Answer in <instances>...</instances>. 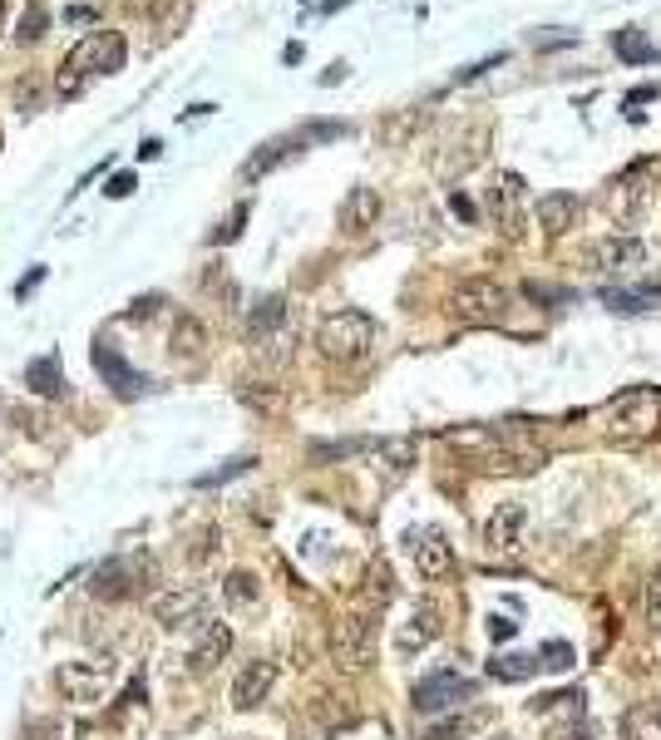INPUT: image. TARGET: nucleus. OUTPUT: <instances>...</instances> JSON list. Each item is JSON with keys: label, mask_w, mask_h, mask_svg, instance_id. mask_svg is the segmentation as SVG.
<instances>
[{"label": "nucleus", "mask_w": 661, "mask_h": 740, "mask_svg": "<svg viewBox=\"0 0 661 740\" xmlns=\"http://www.w3.org/2000/svg\"><path fill=\"white\" fill-rule=\"evenodd\" d=\"M0 25H5V0H0Z\"/></svg>", "instance_id": "3c124183"}, {"label": "nucleus", "mask_w": 661, "mask_h": 740, "mask_svg": "<svg viewBox=\"0 0 661 740\" xmlns=\"http://www.w3.org/2000/svg\"><path fill=\"white\" fill-rule=\"evenodd\" d=\"M237 395H242V405H252V410H266V414L282 410V385H272V380H257V385L247 380Z\"/></svg>", "instance_id": "72a5a7b5"}, {"label": "nucleus", "mask_w": 661, "mask_h": 740, "mask_svg": "<svg viewBox=\"0 0 661 740\" xmlns=\"http://www.w3.org/2000/svg\"><path fill=\"white\" fill-rule=\"evenodd\" d=\"M489 740H513V736H489Z\"/></svg>", "instance_id": "603ef678"}, {"label": "nucleus", "mask_w": 661, "mask_h": 740, "mask_svg": "<svg viewBox=\"0 0 661 740\" xmlns=\"http://www.w3.org/2000/svg\"><path fill=\"white\" fill-rule=\"evenodd\" d=\"M153 306H158V296H144V301H134V306H128L124 316H128V321H134V316H138V321H144V316L153 311Z\"/></svg>", "instance_id": "09e8293b"}, {"label": "nucleus", "mask_w": 661, "mask_h": 740, "mask_svg": "<svg viewBox=\"0 0 661 740\" xmlns=\"http://www.w3.org/2000/svg\"><path fill=\"white\" fill-rule=\"evenodd\" d=\"M622 740H661V706L657 701H641L622 716Z\"/></svg>", "instance_id": "b1692460"}, {"label": "nucleus", "mask_w": 661, "mask_h": 740, "mask_svg": "<svg viewBox=\"0 0 661 740\" xmlns=\"http://www.w3.org/2000/svg\"><path fill=\"white\" fill-rule=\"evenodd\" d=\"M375 217H380V193L375 187H351L345 193V203H341V232H351V237H361L365 227H375Z\"/></svg>", "instance_id": "6ab92c4d"}, {"label": "nucleus", "mask_w": 661, "mask_h": 740, "mask_svg": "<svg viewBox=\"0 0 661 740\" xmlns=\"http://www.w3.org/2000/svg\"><path fill=\"white\" fill-rule=\"evenodd\" d=\"M404 548H410L414 572H420L424 582H444L454 572V548L440 528H410L404 533Z\"/></svg>", "instance_id": "1a4fd4ad"}, {"label": "nucleus", "mask_w": 661, "mask_h": 740, "mask_svg": "<svg viewBox=\"0 0 661 740\" xmlns=\"http://www.w3.org/2000/svg\"><path fill=\"white\" fill-rule=\"evenodd\" d=\"M483 726H489V716H483V710H469V716H449V720H440V726H430L424 740H464Z\"/></svg>", "instance_id": "c756f323"}, {"label": "nucleus", "mask_w": 661, "mask_h": 740, "mask_svg": "<svg viewBox=\"0 0 661 740\" xmlns=\"http://www.w3.org/2000/svg\"><path fill=\"white\" fill-rule=\"evenodd\" d=\"M533 213H538V227H543V232H548V237H562V232H572V227H578L582 203H578L572 193H543Z\"/></svg>", "instance_id": "f3484780"}, {"label": "nucleus", "mask_w": 661, "mask_h": 740, "mask_svg": "<svg viewBox=\"0 0 661 740\" xmlns=\"http://www.w3.org/2000/svg\"><path fill=\"white\" fill-rule=\"evenodd\" d=\"M449 203H454V213H459V217H474V207H469V197H459V193H454V197H449Z\"/></svg>", "instance_id": "8fccbe9b"}, {"label": "nucleus", "mask_w": 661, "mask_h": 740, "mask_svg": "<svg viewBox=\"0 0 661 740\" xmlns=\"http://www.w3.org/2000/svg\"><path fill=\"white\" fill-rule=\"evenodd\" d=\"M365 582H371V588H365V592H371V597H375V607H385V602H390V572H385V568H371V578H365Z\"/></svg>", "instance_id": "a18cd8bd"}, {"label": "nucleus", "mask_w": 661, "mask_h": 740, "mask_svg": "<svg viewBox=\"0 0 661 740\" xmlns=\"http://www.w3.org/2000/svg\"><path fill=\"white\" fill-rule=\"evenodd\" d=\"M612 49H617V59H627V65H647L657 49H651V39L641 35L637 25H622L617 35H612Z\"/></svg>", "instance_id": "c85d7f7f"}, {"label": "nucleus", "mask_w": 661, "mask_h": 740, "mask_svg": "<svg viewBox=\"0 0 661 740\" xmlns=\"http://www.w3.org/2000/svg\"><path fill=\"white\" fill-rule=\"evenodd\" d=\"M602 301H607L612 311H622V316H637V311H651V306L661 301V292L657 286H637V292H627V286H607Z\"/></svg>", "instance_id": "a878e982"}, {"label": "nucleus", "mask_w": 661, "mask_h": 740, "mask_svg": "<svg viewBox=\"0 0 661 740\" xmlns=\"http://www.w3.org/2000/svg\"><path fill=\"white\" fill-rule=\"evenodd\" d=\"M518 197H523V178L518 173H503L499 187H493V213L503 217L509 232H518Z\"/></svg>", "instance_id": "cd10ccee"}, {"label": "nucleus", "mask_w": 661, "mask_h": 740, "mask_svg": "<svg viewBox=\"0 0 661 740\" xmlns=\"http://www.w3.org/2000/svg\"><path fill=\"white\" fill-rule=\"evenodd\" d=\"M94 365H99V375H104L109 385H114V395H124V400H134V395H144L148 390V380L138 371H128L124 361H118V351L109 341H94Z\"/></svg>", "instance_id": "dca6fc26"}, {"label": "nucleus", "mask_w": 661, "mask_h": 740, "mask_svg": "<svg viewBox=\"0 0 661 740\" xmlns=\"http://www.w3.org/2000/svg\"><path fill=\"white\" fill-rule=\"evenodd\" d=\"M138 10H144V15L153 20L163 35H178V30L187 25V15H193V5H187V0H138Z\"/></svg>", "instance_id": "393cba45"}, {"label": "nucleus", "mask_w": 661, "mask_h": 740, "mask_svg": "<svg viewBox=\"0 0 661 740\" xmlns=\"http://www.w3.org/2000/svg\"><path fill=\"white\" fill-rule=\"evenodd\" d=\"M420 124H424V109H395V114L380 124V138H385L390 148H400Z\"/></svg>", "instance_id": "7c9ffc66"}, {"label": "nucleus", "mask_w": 661, "mask_h": 740, "mask_svg": "<svg viewBox=\"0 0 661 740\" xmlns=\"http://www.w3.org/2000/svg\"><path fill=\"white\" fill-rule=\"evenodd\" d=\"M474 691H479V681L459 676V671H434V676L414 681L410 706L420 710V716H434V710H449V706H464V701H474Z\"/></svg>", "instance_id": "423d86ee"}, {"label": "nucleus", "mask_w": 661, "mask_h": 740, "mask_svg": "<svg viewBox=\"0 0 661 740\" xmlns=\"http://www.w3.org/2000/svg\"><path fill=\"white\" fill-rule=\"evenodd\" d=\"M489 637H493V641H513V637H518V622H513V617H499V612H493V617H489Z\"/></svg>", "instance_id": "49530a36"}, {"label": "nucleus", "mask_w": 661, "mask_h": 740, "mask_svg": "<svg viewBox=\"0 0 661 740\" xmlns=\"http://www.w3.org/2000/svg\"><path fill=\"white\" fill-rule=\"evenodd\" d=\"M272 686H276V661H266V657L247 661V667L237 671V681H232V706L237 710H257L266 696H272Z\"/></svg>", "instance_id": "4468645a"}, {"label": "nucleus", "mask_w": 661, "mask_h": 740, "mask_svg": "<svg viewBox=\"0 0 661 740\" xmlns=\"http://www.w3.org/2000/svg\"><path fill=\"white\" fill-rule=\"evenodd\" d=\"M153 582H158V558L148 548L104 558L94 572H89V592H94V597H104V602H114V597H144Z\"/></svg>", "instance_id": "f03ea898"}, {"label": "nucleus", "mask_w": 661, "mask_h": 740, "mask_svg": "<svg viewBox=\"0 0 661 740\" xmlns=\"http://www.w3.org/2000/svg\"><path fill=\"white\" fill-rule=\"evenodd\" d=\"M118 661L114 657H79V661H59L55 667V691L75 706H94L104 701V691L114 686Z\"/></svg>", "instance_id": "20e7f679"}, {"label": "nucleus", "mask_w": 661, "mask_h": 740, "mask_svg": "<svg viewBox=\"0 0 661 740\" xmlns=\"http://www.w3.org/2000/svg\"><path fill=\"white\" fill-rule=\"evenodd\" d=\"M84 59L99 69V75H118L124 69V55H128V39L118 35V30H99L94 39H84Z\"/></svg>", "instance_id": "aec40b11"}, {"label": "nucleus", "mask_w": 661, "mask_h": 740, "mask_svg": "<svg viewBox=\"0 0 661 740\" xmlns=\"http://www.w3.org/2000/svg\"><path fill=\"white\" fill-rule=\"evenodd\" d=\"M286 331V296H262L257 301V311L247 316V345L266 341V335Z\"/></svg>", "instance_id": "4be33fe9"}, {"label": "nucleus", "mask_w": 661, "mask_h": 740, "mask_svg": "<svg viewBox=\"0 0 661 740\" xmlns=\"http://www.w3.org/2000/svg\"><path fill=\"white\" fill-rule=\"evenodd\" d=\"M207 607V588L203 582H187V588H173V592H158L153 597V622L163 631H183L203 617Z\"/></svg>", "instance_id": "9d476101"}, {"label": "nucleus", "mask_w": 661, "mask_h": 740, "mask_svg": "<svg viewBox=\"0 0 661 740\" xmlns=\"http://www.w3.org/2000/svg\"><path fill=\"white\" fill-rule=\"evenodd\" d=\"M252 454H237V459H227L223 464V469H213V474H197V479H193V489H217V483H227V479H237V474H247V469H252Z\"/></svg>", "instance_id": "f704fd0d"}, {"label": "nucleus", "mask_w": 661, "mask_h": 740, "mask_svg": "<svg viewBox=\"0 0 661 740\" xmlns=\"http://www.w3.org/2000/svg\"><path fill=\"white\" fill-rule=\"evenodd\" d=\"M651 187H647V163H631L627 173H617L607 183V193H602V207H607L612 217H617L622 227H631L641 217V207H647Z\"/></svg>", "instance_id": "6e6552de"}, {"label": "nucleus", "mask_w": 661, "mask_h": 740, "mask_svg": "<svg viewBox=\"0 0 661 740\" xmlns=\"http://www.w3.org/2000/svg\"><path fill=\"white\" fill-rule=\"evenodd\" d=\"M223 592H227V602H232V607H252V602L262 597V582H257V572L237 568V572H227Z\"/></svg>", "instance_id": "473e14b6"}, {"label": "nucleus", "mask_w": 661, "mask_h": 740, "mask_svg": "<svg viewBox=\"0 0 661 740\" xmlns=\"http://www.w3.org/2000/svg\"><path fill=\"white\" fill-rule=\"evenodd\" d=\"M247 213H252V207H247V203H237L232 213H227V223L213 232V242H237V237H242V223H247Z\"/></svg>", "instance_id": "ea45409f"}, {"label": "nucleus", "mask_w": 661, "mask_h": 740, "mask_svg": "<svg viewBox=\"0 0 661 740\" xmlns=\"http://www.w3.org/2000/svg\"><path fill=\"white\" fill-rule=\"evenodd\" d=\"M217 548H223V528H217V523H207V528H197V538H193V548H187V558L203 562L207 553H217Z\"/></svg>", "instance_id": "58836bf2"}, {"label": "nucleus", "mask_w": 661, "mask_h": 740, "mask_svg": "<svg viewBox=\"0 0 661 740\" xmlns=\"http://www.w3.org/2000/svg\"><path fill=\"white\" fill-rule=\"evenodd\" d=\"M375 335H380L375 316L331 311L321 326H316V351H321L326 361H335V365H355V361H365V355L375 351Z\"/></svg>", "instance_id": "f257e3e1"}, {"label": "nucleus", "mask_w": 661, "mask_h": 740, "mask_svg": "<svg viewBox=\"0 0 661 740\" xmlns=\"http://www.w3.org/2000/svg\"><path fill=\"white\" fill-rule=\"evenodd\" d=\"M375 469L385 483H400L414 469V440H380L375 444Z\"/></svg>", "instance_id": "412c9836"}, {"label": "nucleus", "mask_w": 661, "mask_h": 740, "mask_svg": "<svg viewBox=\"0 0 661 740\" xmlns=\"http://www.w3.org/2000/svg\"><path fill=\"white\" fill-rule=\"evenodd\" d=\"M647 617H651V627L661 631V568L647 578Z\"/></svg>", "instance_id": "c03bdc74"}, {"label": "nucleus", "mask_w": 661, "mask_h": 740, "mask_svg": "<svg viewBox=\"0 0 661 740\" xmlns=\"http://www.w3.org/2000/svg\"><path fill=\"white\" fill-rule=\"evenodd\" d=\"M543 667H548V671H568L572 667V647H568V641H552V647H543Z\"/></svg>", "instance_id": "37998d69"}, {"label": "nucleus", "mask_w": 661, "mask_h": 740, "mask_svg": "<svg viewBox=\"0 0 661 740\" xmlns=\"http://www.w3.org/2000/svg\"><path fill=\"white\" fill-rule=\"evenodd\" d=\"M509 286L493 282V276H464L449 292V311L459 316L464 326H499L509 316Z\"/></svg>", "instance_id": "7ed1b4c3"}, {"label": "nucleus", "mask_w": 661, "mask_h": 740, "mask_svg": "<svg viewBox=\"0 0 661 740\" xmlns=\"http://www.w3.org/2000/svg\"><path fill=\"white\" fill-rule=\"evenodd\" d=\"M306 148V134H282V138H272V144H262L252 158L242 163V183H257L262 173H272L282 158H292V153H301Z\"/></svg>", "instance_id": "a211bd4d"}, {"label": "nucleus", "mask_w": 661, "mask_h": 740, "mask_svg": "<svg viewBox=\"0 0 661 740\" xmlns=\"http://www.w3.org/2000/svg\"><path fill=\"white\" fill-rule=\"evenodd\" d=\"M331 651H335V661L351 671L371 667V657H375V617L371 612H345L331 631Z\"/></svg>", "instance_id": "0eeeda50"}, {"label": "nucleus", "mask_w": 661, "mask_h": 740, "mask_svg": "<svg viewBox=\"0 0 661 740\" xmlns=\"http://www.w3.org/2000/svg\"><path fill=\"white\" fill-rule=\"evenodd\" d=\"M79 65H84V55L75 49V55L65 59V69H59V79H55V94L59 99H75L79 94V84H84V69H79Z\"/></svg>", "instance_id": "e433bc0d"}, {"label": "nucleus", "mask_w": 661, "mask_h": 740, "mask_svg": "<svg viewBox=\"0 0 661 740\" xmlns=\"http://www.w3.org/2000/svg\"><path fill=\"white\" fill-rule=\"evenodd\" d=\"M168 351L183 355V361H197L207 351V326L197 316H178L173 331H168Z\"/></svg>", "instance_id": "5701e85b"}, {"label": "nucleus", "mask_w": 661, "mask_h": 740, "mask_svg": "<svg viewBox=\"0 0 661 740\" xmlns=\"http://www.w3.org/2000/svg\"><path fill=\"white\" fill-rule=\"evenodd\" d=\"M45 0H30V10H25V15H20V25H15V39H20V45H35V39L39 35H45Z\"/></svg>", "instance_id": "c9c22d12"}, {"label": "nucleus", "mask_w": 661, "mask_h": 740, "mask_svg": "<svg viewBox=\"0 0 661 740\" xmlns=\"http://www.w3.org/2000/svg\"><path fill=\"white\" fill-rule=\"evenodd\" d=\"M523 533H528V509L523 503H499L483 523V548L489 553H518Z\"/></svg>", "instance_id": "f8f14e48"}, {"label": "nucleus", "mask_w": 661, "mask_h": 740, "mask_svg": "<svg viewBox=\"0 0 661 740\" xmlns=\"http://www.w3.org/2000/svg\"><path fill=\"white\" fill-rule=\"evenodd\" d=\"M440 631H444L440 607H434V602H414L410 617H404L400 631H395V651H400V657H414V651H424Z\"/></svg>", "instance_id": "ddd939ff"}, {"label": "nucleus", "mask_w": 661, "mask_h": 740, "mask_svg": "<svg viewBox=\"0 0 661 740\" xmlns=\"http://www.w3.org/2000/svg\"><path fill=\"white\" fill-rule=\"evenodd\" d=\"M641 262H647V247H641V237H631V232H612V237H602V242L588 247V266L602 276H622Z\"/></svg>", "instance_id": "9b49d317"}, {"label": "nucleus", "mask_w": 661, "mask_h": 740, "mask_svg": "<svg viewBox=\"0 0 661 740\" xmlns=\"http://www.w3.org/2000/svg\"><path fill=\"white\" fill-rule=\"evenodd\" d=\"M661 430V395L657 390H627L612 400V424L607 440L617 444H641Z\"/></svg>", "instance_id": "39448f33"}, {"label": "nucleus", "mask_w": 661, "mask_h": 740, "mask_svg": "<svg viewBox=\"0 0 661 740\" xmlns=\"http://www.w3.org/2000/svg\"><path fill=\"white\" fill-rule=\"evenodd\" d=\"M10 99H15V109H25V114H35V109H39V99H45V84H39L35 75H25V79H20V84H15V94H10Z\"/></svg>", "instance_id": "4c0bfd02"}, {"label": "nucleus", "mask_w": 661, "mask_h": 740, "mask_svg": "<svg viewBox=\"0 0 661 740\" xmlns=\"http://www.w3.org/2000/svg\"><path fill=\"white\" fill-rule=\"evenodd\" d=\"M15 420H20V430H25L30 434V440H45V414H39V410H30V405H15Z\"/></svg>", "instance_id": "a19ab883"}, {"label": "nucleus", "mask_w": 661, "mask_h": 740, "mask_svg": "<svg viewBox=\"0 0 661 740\" xmlns=\"http://www.w3.org/2000/svg\"><path fill=\"white\" fill-rule=\"evenodd\" d=\"M538 667H543L538 657H523V651H513V657H493L489 661V676L493 681H528Z\"/></svg>", "instance_id": "2f4dec72"}, {"label": "nucleus", "mask_w": 661, "mask_h": 740, "mask_svg": "<svg viewBox=\"0 0 661 740\" xmlns=\"http://www.w3.org/2000/svg\"><path fill=\"white\" fill-rule=\"evenodd\" d=\"M104 193H109V197H128V193H134V173H114Z\"/></svg>", "instance_id": "de8ad7c7"}, {"label": "nucleus", "mask_w": 661, "mask_h": 740, "mask_svg": "<svg viewBox=\"0 0 661 740\" xmlns=\"http://www.w3.org/2000/svg\"><path fill=\"white\" fill-rule=\"evenodd\" d=\"M227 651H232V627L227 622H207L197 631L193 651H187V667H193V676H207V671H217L227 661Z\"/></svg>", "instance_id": "2eb2a0df"}, {"label": "nucleus", "mask_w": 661, "mask_h": 740, "mask_svg": "<svg viewBox=\"0 0 661 740\" xmlns=\"http://www.w3.org/2000/svg\"><path fill=\"white\" fill-rule=\"evenodd\" d=\"M365 449V440H341V444H316L311 459H345V454Z\"/></svg>", "instance_id": "79ce46f5"}, {"label": "nucleus", "mask_w": 661, "mask_h": 740, "mask_svg": "<svg viewBox=\"0 0 661 740\" xmlns=\"http://www.w3.org/2000/svg\"><path fill=\"white\" fill-rule=\"evenodd\" d=\"M25 385L35 395H65V371H59L55 355H39V361L25 365Z\"/></svg>", "instance_id": "bb28decb"}]
</instances>
